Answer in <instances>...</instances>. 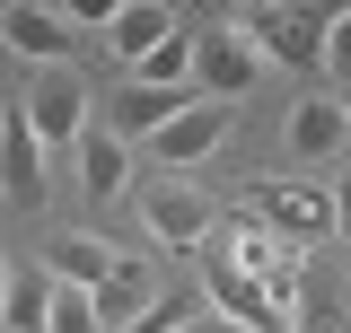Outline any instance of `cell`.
Here are the masks:
<instances>
[{"mask_svg":"<svg viewBox=\"0 0 351 333\" xmlns=\"http://www.w3.org/2000/svg\"><path fill=\"white\" fill-rule=\"evenodd\" d=\"M88 79L62 62V71H36V88L18 97V114H27V132L44 140V158H80V140H88Z\"/></svg>","mask_w":351,"mask_h":333,"instance_id":"1","label":"cell"},{"mask_svg":"<svg viewBox=\"0 0 351 333\" xmlns=\"http://www.w3.org/2000/svg\"><path fill=\"white\" fill-rule=\"evenodd\" d=\"M237 27H246V44H255L263 62H281V71H325V9L255 0V9H237Z\"/></svg>","mask_w":351,"mask_h":333,"instance_id":"2","label":"cell"},{"mask_svg":"<svg viewBox=\"0 0 351 333\" xmlns=\"http://www.w3.org/2000/svg\"><path fill=\"white\" fill-rule=\"evenodd\" d=\"M263 71H272V62L246 44V27H237V18H219V27H193V97H211V106H237V97H246Z\"/></svg>","mask_w":351,"mask_h":333,"instance_id":"3","label":"cell"},{"mask_svg":"<svg viewBox=\"0 0 351 333\" xmlns=\"http://www.w3.org/2000/svg\"><path fill=\"white\" fill-rule=\"evenodd\" d=\"M246 219H263L281 246H307V237H334V193L316 184H246Z\"/></svg>","mask_w":351,"mask_h":333,"instance_id":"4","label":"cell"},{"mask_svg":"<svg viewBox=\"0 0 351 333\" xmlns=\"http://www.w3.org/2000/svg\"><path fill=\"white\" fill-rule=\"evenodd\" d=\"M141 219H149V237H158V246H176V254H193V246H211V228H219V210L202 202V193H193V184H149V193H141Z\"/></svg>","mask_w":351,"mask_h":333,"instance_id":"5","label":"cell"},{"mask_svg":"<svg viewBox=\"0 0 351 333\" xmlns=\"http://www.w3.org/2000/svg\"><path fill=\"white\" fill-rule=\"evenodd\" d=\"M0 44H9L27 71H62V62H71V27H62L53 0H9V9H0Z\"/></svg>","mask_w":351,"mask_h":333,"instance_id":"6","label":"cell"},{"mask_svg":"<svg viewBox=\"0 0 351 333\" xmlns=\"http://www.w3.org/2000/svg\"><path fill=\"white\" fill-rule=\"evenodd\" d=\"M228 123H237V106H211V97H193V106H184V114H176V123L149 140V158L167 166V175H176V166H202L219 140H228Z\"/></svg>","mask_w":351,"mask_h":333,"instance_id":"7","label":"cell"},{"mask_svg":"<svg viewBox=\"0 0 351 333\" xmlns=\"http://www.w3.org/2000/svg\"><path fill=\"white\" fill-rule=\"evenodd\" d=\"M0 202H18V210L44 202V140L27 132V114H18V106L0 114Z\"/></svg>","mask_w":351,"mask_h":333,"instance_id":"8","label":"cell"},{"mask_svg":"<svg viewBox=\"0 0 351 333\" xmlns=\"http://www.w3.org/2000/svg\"><path fill=\"white\" fill-rule=\"evenodd\" d=\"M184 106H193V88H132V79H123L114 97H106V132H123V140H158Z\"/></svg>","mask_w":351,"mask_h":333,"instance_id":"9","label":"cell"},{"mask_svg":"<svg viewBox=\"0 0 351 333\" xmlns=\"http://www.w3.org/2000/svg\"><path fill=\"white\" fill-rule=\"evenodd\" d=\"M211 316H228V325H246V333H290V316L263 298V281H246L228 254L211 263Z\"/></svg>","mask_w":351,"mask_h":333,"instance_id":"10","label":"cell"},{"mask_svg":"<svg viewBox=\"0 0 351 333\" xmlns=\"http://www.w3.org/2000/svg\"><path fill=\"white\" fill-rule=\"evenodd\" d=\"M176 27H184V18H176L167 0H114V27H106V44H114V62H149V53H158V44L176 36Z\"/></svg>","mask_w":351,"mask_h":333,"instance_id":"11","label":"cell"},{"mask_svg":"<svg viewBox=\"0 0 351 333\" xmlns=\"http://www.w3.org/2000/svg\"><path fill=\"white\" fill-rule=\"evenodd\" d=\"M351 140V114H343V97H299L290 106V158H307V166H325L334 149Z\"/></svg>","mask_w":351,"mask_h":333,"instance_id":"12","label":"cell"},{"mask_svg":"<svg viewBox=\"0 0 351 333\" xmlns=\"http://www.w3.org/2000/svg\"><path fill=\"white\" fill-rule=\"evenodd\" d=\"M114 263H123V254H106V237H88V228H71V237H53V246H44V272H53V281H71V290H106V272H114Z\"/></svg>","mask_w":351,"mask_h":333,"instance_id":"13","label":"cell"},{"mask_svg":"<svg viewBox=\"0 0 351 333\" xmlns=\"http://www.w3.org/2000/svg\"><path fill=\"white\" fill-rule=\"evenodd\" d=\"M141 307H158V272H149L141 254H123V263L106 272V290H97V325H106V333H123Z\"/></svg>","mask_w":351,"mask_h":333,"instance_id":"14","label":"cell"},{"mask_svg":"<svg viewBox=\"0 0 351 333\" xmlns=\"http://www.w3.org/2000/svg\"><path fill=\"white\" fill-rule=\"evenodd\" d=\"M80 184H88V202H114V193L132 184V140H123V132L88 123V140H80Z\"/></svg>","mask_w":351,"mask_h":333,"instance_id":"15","label":"cell"},{"mask_svg":"<svg viewBox=\"0 0 351 333\" xmlns=\"http://www.w3.org/2000/svg\"><path fill=\"white\" fill-rule=\"evenodd\" d=\"M290 254H299V246H281V237H272V228H263V219H246V210H237V219H228V263H237V272H246V281H272V272H281V263H290Z\"/></svg>","mask_w":351,"mask_h":333,"instance_id":"16","label":"cell"},{"mask_svg":"<svg viewBox=\"0 0 351 333\" xmlns=\"http://www.w3.org/2000/svg\"><path fill=\"white\" fill-rule=\"evenodd\" d=\"M132 88H193V27H176L149 62H132Z\"/></svg>","mask_w":351,"mask_h":333,"instance_id":"17","label":"cell"},{"mask_svg":"<svg viewBox=\"0 0 351 333\" xmlns=\"http://www.w3.org/2000/svg\"><path fill=\"white\" fill-rule=\"evenodd\" d=\"M44 307H53V272H9L0 325H9V333H44Z\"/></svg>","mask_w":351,"mask_h":333,"instance_id":"18","label":"cell"},{"mask_svg":"<svg viewBox=\"0 0 351 333\" xmlns=\"http://www.w3.org/2000/svg\"><path fill=\"white\" fill-rule=\"evenodd\" d=\"M290 333H351L343 290H334V281H307V290H299V307H290Z\"/></svg>","mask_w":351,"mask_h":333,"instance_id":"19","label":"cell"},{"mask_svg":"<svg viewBox=\"0 0 351 333\" xmlns=\"http://www.w3.org/2000/svg\"><path fill=\"white\" fill-rule=\"evenodd\" d=\"M44 333H106V325H97V298H88V290H71V281H53Z\"/></svg>","mask_w":351,"mask_h":333,"instance_id":"20","label":"cell"},{"mask_svg":"<svg viewBox=\"0 0 351 333\" xmlns=\"http://www.w3.org/2000/svg\"><path fill=\"white\" fill-rule=\"evenodd\" d=\"M325 71L351 88V9H334V18H325Z\"/></svg>","mask_w":351,"mask_h":333,"instance_id":"21","label":"cell"},{"mask_svg":"<svg viewBox=\"0 0 351 333\" xmlns=\"http://www.w3.org/2000/svg\"><path fill=\"white\" fill-rule=\"evenodd\" d=\"M184 333H246V325H228V316H211V307H193V316H184Z\"/></svg>","mask_w":351,"mask_h":333,"instance_id":"22","label":"cell"},{"mask_svg":"<svg viewBox=\"0 0 351 333\" xmlns=\"http://www.w3.org/2000/svg\"><path fill=\"white\" fill-rule=\"evenodd\" d=\"M334 237H343V246H351V175H343V184H334Z\"/></svg>","mask_w":351,"mask_h":333,"instance_id":"23","label":"cell"},{"mask_svg":"<svg viewBox=\"0 0 351 333\" xmlns=\"http://www.w3.org/2000/svg\"><path fill=\"white\" fill-rule=\"evenodd\" d=\"M0 298H9V263H0Z\"/></svg>","mask_w":351,"mask_h":333,"instance_id":"24","label":"cell"},{"mask_svg":"<svg viewBox=\"0 0 351 333\" xmlns=\"http://www.w3.org/2000/svg\"><path fill=\"white\" fill-rule=\"evenodd\" d=\"M343 114H351V88H343Z\"/></svg>","mask_w":351,"mask_h":333,"instance_id":"25","label":"cell"}]
</instances>
